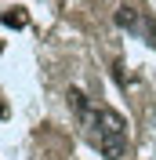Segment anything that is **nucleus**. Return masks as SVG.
<instances>
[{
  "mask_svg": "<svg viewBox=\"0 0 156 160\" xmlns=\"http://www.w3.org/2000/svg\"><path fill=\"white\" fill-rule=\"evenodd\" d=\"M91 131H95V142H98V153L105 160H120L127 149V124L116 109H95L87 117Z\"/></svg>",
  "mask_w": 156,
  "mask_h": 160,
  "instance_id": "f257e3e1",
  "label": "nucleus"
},
{
  "mask_svg": "<svg viewBox=\"0 0 156 160\" xmlns=\"http://www.w3.org/2000/svg\"><path fill=\"white\" fill-rule=\"evenodd\" d=\"M116 22L124 26V29H134V26H138V11L134 8H120L116 11Z\"/></svg>",
  "mask_w": 156,
  "mask_h": 160,
  "instance_id": "f03ea898",
  "label": "nucleus"
},
{
  "mask_svg": "<svg viewBox=\"0 0 156 160\" xmlns=\"http://www.w3.org/2000/svg\"><path fill=\"white\" fill-rule=\"evenodd\" d=\"M4 22H7V26H15V29H22V26H26V15H22L18 8H11L7 15H4Z\"/></svg>",
  "mask_w": 156,
  "mask_h": 160,
  "instance_id": "7ed1b4c3",
  "label": "nucleus"
}]
</instances>
